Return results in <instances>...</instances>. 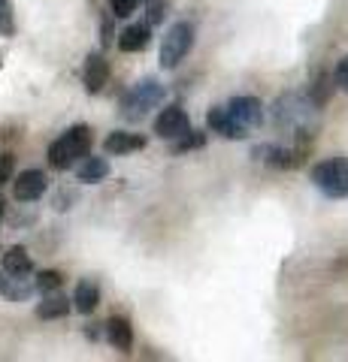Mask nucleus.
<instances>
[{
  "mask_svg": "<svg viewBox=\"0 0 348 362\" xmlns=\"http://www.w3.org/2000/svg\"><path fill=\"white\" fill-rule=\"evenodd\" d=\"M106 338H109V344L116 347L118 354H130L133 350V326H130L128 317L112 314L106 320Z\"/></svg>",
  "mask_w": 348,
  "mask_h": 362,
  "instance_id": "nucleus-12",
  "label": "nucleus"
},
{
  "mask_svg": "<svg viewBox=\"0 0 348 362\" xmlns=\"http://www.w3.org/2000/svg\"><path fill=\"white\" fill-rule=\"evenodd\" d=\"M85 335L91 338V341H97V338H100V329H97V326H85Z\"/></svg>",
  "mask_w": 348,
  "mask_h": 362,
  "instance_id": "nucleus-27",
  "label": "nucleus"
},
{
  "mask_svg": "<svg viewBox=\"0 0 348 362\" xmlns=\"http://www.w3.org/2000/svg\"><path fill=\"white\" fill-rule=\"evenodd\" d=\"M145 145H149V139L140 133H128V130H116V133H109L106 139H103V151L112 157H125V154H133V151H142Z\"/></svg>",
  "mask_w": 348,
  "mask_h": 362,
  "instance_id": "nucleus-11",
  "label": "nucleus"
},
{
  "mask_svg": "<svg viewBox=\"0 0 348 362\" xmlns=\"http://www.w3.org/2000/svg\"><path fill=\"white\" fill-rule=\"evenodd\" d=\"M137 4L140 0H109V16L112 18H128L137 13Z\"/></svg>",
  "mask_w": 348,
  "mask_h": 362,
  "instance_id": "nucleus-23",
  "label": "nucleus"
},
{
  "mask_svg": "<svg viewBox=\"0 0 348 362\" xmlns=\"http://www.w3.org/2000/svg\"><path fill=\"white\" fill-rule=\"evenodd\" d=\"M333 88H336V78H333V76H327V73H318V78H315V82L309 85V90H306V94L312 97V103H315V106L321 109V106H324V103H327V100H330Z\"/></svg>",
  "mask_w": 348,
  "mask_h": 362,
  "instance_id": "nucleus-19",
  "label": "nucleus"
},
{
  "mask_svg": "<svg viewBox=\"0 0 348 362\" xmlns=\"http://www.w3.org/2000/svg\"><path fill=\"white\" fill-rule=\"evenodd\" d=\"M167 100V88L158 82V78H140L133 88H128L125 94H121V115L128 121H140L145 118L152 109L164 106Z\"/></svg>",
  "mask_w": 348,
  "mask_h": 362,
  "instance_id": "nucleus-3",
  "label": "nucleus"
},
{
  "mask_svg": "<svg viewBox=\"0 0 348 362\" xmlns=\"http://www.w3.org/2000/svg\"><path fill=\"white\" fill-rule=\"evenodd\" d=\"M4 214H6V202L0 199V221H4Z\"/></svg>",
  "mask_w": 348,
  "mask_h": 362,
  "instance_id": "nucleus-28",
  "label": "nucleus"
},
{
  "mask_svg": "<svg viewBox=\"0 0 348 362\" xmlns=\"http://www.w3.org/2000/svg\"><path fill=\"white\" fill-rule=\"evenodd\" d=\"M206 145V133H200V130H188L182 139H176L173 142V154H188V151H197V148H203Z\"/></svg>",
  "mask_w": 348,
  "mask_h": 362,
  "instance_id": "nucleus-21",
  "label": "nucleus"
},
{
  "mask_svg": "<svg viewBox=\"0 0 348 362\" xmlns=\"http://www.w3.org/2000/svg\"><path fill=\"white\" fill-rule=\"evenodd\" d=\"M318 106L312 103L309 94H300V90H288L273 103V124L279 130H288L291 136L300 130H312V118H315Z\"/></svg>",
  "mask_w": 348,
  "mask_h": 362,
  "instance_id": "nucleus-2",
  "label": "nucleus"
},
{
  "mask_svg": "<svg viewBox=\"0 0 348 362\" xmlns=\"http://www.w3.org/2000/svg\"><path fill=\"white\" fill-rule=\"evenodd\" d=\"M33 290H37V284H30L28 275H9L4 284V296L9 302H25V299H30Z\"/></svg>",
  "mask_w": 348,
  "mask_h": 362,
  "instance_id": "nucleus-18",
  "label": "nucleus"
},
{
  "mask_svg": "<svg viewBox=\"0 0 348 362\" xmlns=\"http://www.w3.org/2000/svg\"><path fill=\"white\" fill-rule=\"evenodd\" d=\"M333 78H336V88L345 90V94H348V54H345V58H342L339 64H336Z\"/></svg>",
  "mask_w": 348,
  "mask_h": 362,
  "instance_id": "nucleus-25",
  "label": "nucleus"
},
{
  "mask_svg": "<svg viewBox=\"0 0 348 362\" xmlns=\"http://www.w3.org/2000/svg\"><path fill=\"white\" fill-rule=\"evenodd\" d=\"M13 33H16L13 0H0V37H13Z\"/></svg>",
  "mask_w": 348,
  "mask_h": 362,
  "instance_id": "nucleus-22",
  "label": "nucleus"
},
{
  "mask_svg": "<svg viewBox=\"0 0 348 362\" xmlns=\"http://www.w3.org/2000/svg\"><path fill=\"white\" fill-rule=\"evenodd\" d=\"M97 305H100V284H97V281H91V278L79 281L76 290H73V308L79 314H91Z\"/></svg>",
  "mask_w": 348,
  "mask_h": 362,
  "instance_id": "nucleus-13",
  "label": "nucleus"
},
{
  "mask_svg": "<svg viewBox=\"0 0 348 362\" xmlns=\"http://www.w3.org/2000/svg\"><path fill=\"white\" fill-rule=\"evenodd\" d=\"M149 40H152V25H130L121 30V37H118V49L121 52H142V49H149Z\"/></svg>",
  "mask_w": 348,
  "mask_h": 362,
  "instance_id": "nucleus-14",
  "label": "nucleus"
},
{
  "mask_svg": "<svg viewBox=\"0 0 348 362\" xmlns=\"http://www.w3.org/2000/svg\"><path fill=\"white\" fill-rule=\"evenodd\" d=\"M206 127H209L212 133L224 136V139H245V136H249V127H242V124L230 115V109H228V106H215V109H209V115H206Z\"/></svg>",
  "mask_w": 348,
  "mask_h": 362,
  "instance_id": "nucleus-9",
  "label": "nucleus"
},
{
  "mask_svg": "<svg viewBox=\"0 0 348 362\" xmlns=\"http://www.w3.org/2000/svg\"><path fill=\"white\" fill-rule=\"evenodd\" d=\"M109 175V163L103 157H85V160L76 166V178L82 181V185H97V181H103Z\"/></svg>",
  "mask_w": 348,
  "mask_h": 362,
  "instance_id": "nucleus-15",
  "label": "nucleus"
},
{
  "mask_svg": "<svg viewBox=\"0 0 348 362\" xmlns=\"http://www.w3.org/2000/svg\"><path fill=\"white\" fill-rule=\"evenodd\" d=\"M197 42V28L191 21H176L170 25V30L164 33V42H161V66L164 70H176L182 64L191 49Z\"/></svg>",
  "mask_w": 348,
  "mask_h": 362,
  "instance_id": "nucleus-5",
  "label": "nucleus"
},
{
  "mask_svg": "<svg viewBox=\"0 0 348 362\" xmlns=\"http://www.w3.org/2000/svg\"><path fill=\"white\" fill-rule=\"evenodd\" d=\"M191 130V118H188V112L182 106H164L158 112V118H155V133L161 136V139H182V136Z\"/></svg>",
  "mask_w": 348,
  "mask_h": 362,
  "instance_id": "nucleus-6",
  "label": "nucleus"
},
{
  "mask_svg": "<svg viewBox=\"0 0 348 362\" xmlns=\"http://www.w3.org/2000/svg\"><path fill=\"white\" fill-rule=\"evenodd\" d=\"M109 76H112V70H109V61L103 54L100 52L88 54L85 64H82V85H85L88 94H100V90L109 85Z\"/></svg>",
  "mask_w": 348,
  "mask_h": 362,
  "instance_id": "nucleus-7",
  "label": "nucleus"
},
{
  "mask_svg": "<svg viewBox=\"0 0 348 362\" xmlns=\"http://www.w3.org/2000/svg\"><path fill=\"white\" fill-rule=\"evenodd\" d=\"M13 175H16V157L4 151L0 154V187H4L6 181H13Z\"/></svg>",
  "mask_w": 348,
  "mask_h": 362,
  "instance_id": "nucleus-24",
  "label": "nucleus"
},
{
  "mask_svg": "<svg viewBox=\"0 0 348 362\" xmlns=\"http://www.w3.org/2000/svg\"><path fill=\"white\" fill-rule=\"evenodd\" d=\"M73 311V299L58 296V293H49V299H43L37 305V317L40 320H58V317H67Z\"/></svg>",
  "mask_w": 348,
  "mask_h": 362,
  "instance_id": "nucleus-16",
  "label": "nucleus"
},
{
  "mask_svg": "<svg viewBox=\"0 0 348 362\" xmlns=\"http://www.w3.org/2000/svg\"><path fill=\"white\" fill-rule=\"evenodd\" d=\"M33 284H37V293H43V296H49V293H58V290H61L64 275H61V272H55V269H43V272H37Z\"/></svg>",
  "mask_w": 348,
  "mask_h": 362,
  "instance_id": "nucleus-20",
  "label": "nucleus"
},
{
  "mask_svg": "<svg viewBox=\"0 0 348 362\" xmlns=\"http://www.w3.org/2000/svg\"><path fill=\"white\" fill-rule=\"evenodd\" d=\"M91 145H94V130L88 124H76L67 133H61L58 139L49 145V166L52 169H70L79 160H85L91 154Z\"/></svg>",
  "mask_w": 348,
  "mask_h": 362,
  "instance_id": "nucleus-1",
  "label": "nucleus"
},
{
  "mask_svg": "<svg viewBox=\"0 0 348 362\" xmlns=\"http://www.w3.org/2000/svg\"><path fill=\"white\" fill-rule=\"evenodd\" d=\"M164 6H152V16H149V25H158V21H164Z\"/></svg>",
  "mask_w": 348,
  "mask_h": 362,
  "instance_id": "nucleus-26",
  "label": "nucleus"
},
{
  "mask_svg": "<svg viewBox=\"0 0 348 362\" xmlns=\"http://www.w3.org/2000/svg\"><path fill=\"white\" fill-rule=\"evenodd\" d=\"M228 109H230V115L237 118L242 127H249V130L261 127V121H264V103L257 97H252V94L233 97L230 103H228Z\"/></svg>",
  "mask_w": 348,
  "mask_h": 362,
  "instance_id": "nucleus-10",
  "label": "nucleus"
},
{
  "mask_svg": "<svg viewBox=\"0 0 348 362\" xmlns=\"http://www.w3.org/2000/svg\"><path fill=\"white\" fill-rule=\"evenodd\" d=\"M49 187V178L46 173H40V169H25V173H18V178H13V197L18 202H33L46 194Z\"/></svg>",
  "mask_w": 348,
  "mask_h": 362,
  "instance_id": "nucleus-8",
  "label": "nucleus"
},
{
  "mask_svg": "<svg viewBox=\"0 0 348 362\" xmlns=\"http://www.w3.org/2000/svg\"><path fill=\"white\" fill-rule=\"evenodd\" d=\"M4 272H6V275H30V272H33L30 254L21 245L9 247V251L4 254Z\"/></svg>",
  "mask_w": 348,
  "mask_h": 362,
  "instance_id": "nucleus-17",
  "label": "nucleus"
},
{
  "mask_svg": "<svg viewBox=\"0 0 348 362\" xmlns=\"http://www.w3.org/2000/svg\"><path fill=\"white\" fill-rule=\"evenodd\" d=\"M312 185H315L324 197L345 199L348 197V157H327L312 166Z\"/></svg>",
  "mask_w": 348,
  "mask_h": 362,
  "instance_id": "nucleus-4",
  "label": "nucleus"
},
{
  "mask_svg": "<svg viewBox=\"0 0 348 362\" xmlns=\"http://www.w3.org/2000/svg\"><path fill=\"white\" fill-rule=\"evenodd\" d=\"M4 284H6V278H4V272H0V293H4Z\"/></svg>",
  "mask_w": 348,
  "mask_h": 362,
  "instance_id": "nucleus-29",
  "label": "nucleus"
}]
</instances>
